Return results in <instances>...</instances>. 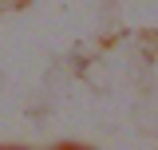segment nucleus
I'll return each instance as SVG.
<instances>
[]
</instances>
